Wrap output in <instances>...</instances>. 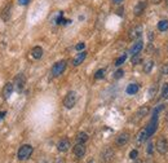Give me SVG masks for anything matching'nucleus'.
Segmentation results:
<instances>
[{"label": "nucleus", "mask_w": 168, "mask_h": 163, "mask_svg": "<svg viewBox=\"0 0 168 163\" xmlns=\"http://www.w3.org/2000/svg\"><path fill=\"white\" fill-rule=\"evenodd\" d=\"M32 151H34V149H32L31 145H29V144H26V145H22L20 149H18V153H17V157L20 161H26V159H29L30 157H31Z\"/></svg>", "instance_id": "nucleus-1"}, {"label": "nucleus", "mask_w": 168, "mask_h": 163, "mask_svg": "<svg viewBox=\"0 0 168 163\" xmlns=\"http://www.w3.org/2000/svg\"><path fill=\"white\" fill-rule=\"evenodd\" d=\"M76 101H78V95H76L74 91H71V92H69L67 95H66V97L63 98V105H65L66 109H73V107L75 106Z\"/></svg>", "instance_id": "nucleus-2"}, {"label": "nucleus", "mask_w": 168, "mask_h": 163, "mask_svg": "<svg viewBox=\"0 0 168 163\" xmlns=\"http://www.w3.org/2000/svg\"><path fill=\"white\" fill-rule=\"evenodd\" d=\"M155 148H156V150H158L159 154L164 155V154L168 151V141H167L166 137H159V139L156 140Z\"/></svg>", "instance_id": "nucleus-3"}, {"label": "nucleus", "mask_w": 168, "mask_h": 163, "mask_svg": "<svg viewBox=\"0 0 168 163\" xmlns=\"http://www.w3.org/2000/svg\"><path fill=\"white\" fill-rule=\"evenodd\" d=\"M66 69V61H58L53 65L52 67V75L53 76H60L65 71Z\"/></svg>", "instance_id": "nucleus-4"}, {"label": "nucleus", "mask_w": 168, "mask_h": 163, "mask_svg": "<svg viewBox=\"0 0 168 163\" xmlns=\"http://www.w3.org/2000/svg\"><path fill=\"white\" fill-rule=\"evenodd\" d=\"M14 84H16V89L17 91H22L26 84V78H25L23 74H18L14 78Z\"/></svg>", "instance_id": "nucleus-5"}, {"label": "nucleus", "mask_w": 168, "mask_h": 163, "mask_svg": "<svg viewBox=\"0 0 168 163\" xmlns=\"http://www.w3.org/2000/svg\"><path fill=\"white\" fill-rule=\"evenodd\" d=\"M129 39L134 40V39H139V38H141L142 35V26H134L133 29L129 30Z\"/></svg>", "instance_id": "nucleus-6"}, {"label": "nucleus", "mask_w": 168, "mask_h": 163, "mask_svg": "<svg viewBox=\"0 0 168 163\" xmlns=\"http://www.w3.org/2000/svg\"><path fill=\"white\" fill-rule=\"evenodd\" d=\"M145 8H146V0H140L136 4V7L133 8V13L134 16H141L144 13Z\"/></svg>", "instance_id": "nucleus-7"}, {"label": "nucleus", "mask_w": 168, "mask_h": 163, "mask_svg": "<svg viewBox=\"0 0 168 163\" xmlns=\"http://www.w3.org/2000/svg\"><path fill=\"white\" fill-rule=\"evenodd\" d=\"M142 48H144V43H142V40H137L136 43H134L133 45L131 47V49H129V53H131L132 56H134V54H139L140 52L142 51Z\"/></svg>", "instance_id": "nucleus-8"}, {"label": "nucleus", "mask_w": 168, "mask_h": 163, "mask_svg": "<svg viewBox=\"0 0 168 163\" xmlns=\"http://www.w3.org/2000/svg\"><path fill=\"white\" fill-rule=\"evenodd\" d=\"M129 141V133H127V132H123V133H120L119 136L117 137V145L118 146H124L127 142Z\"/></svg>", "instance_id": "nucleus-9"}, {"label": "nucleus", "mask_w": 168, "mask_h": 163, "mask_svg": "<svg viewBox=\"0 0 168 163\" xmlns=\"http://www.w3.org/2000/svg\"><path fill=\"white\" fill-rule=\"evenodd\" d=\"M74 154H75V157H78V158L84 157V154H85L84 144H76V145L74 146Z\"/></svg>", "instance_id": "nucleus-10"}, {"label": "nucleus", "mask_w": 168, "mask_h": 163, "mask_svg": "<svg viewBox=\"0 0 168 163\" xmlns=\"http://www.w3.org/2000/svg\"><path fill=\"white\" fill-rule=\"evenodd\" d=\"M57 149H58L61 153H65V151H67L69 149H70V141H69L67 139H62L61 141L57 144Z\"/></svg>", "instance_id": "nucleus-11"}, {"label": "nucleus", "mask_w": 168, "mask_h": 163, "mask_svg": "<svg viewBox=\"0 0 168 163\" xmlns=\"http://www.w3.org/2000/svg\"><path fill=\"white\" fill-rule=\"evenodd\" d=\"M13 91H14V84H12V83H7L4 87V89H3V96H4V98H9L10 95L13 93Z\"/></svg>", "instance_id": "nucleus-12"}, {"label": "nucleus", "mask_w": 168, "mask_h": 163, "mask_svg": "<svg viewBox=\"0 0 168 163\" xmlns=\"http://www.w3.org/2000/svg\"><path fill=\"white\" fill-rule=\"evenodd\" d=\"M85 57H87V52L83 51V52H80V53H78V56H76L75 58H74L73 65H74V66H79V65H80V63L85 60Z\"/></svg>", "instance_id": "nucleus-13"}, {"label": "nucleus", "mask_w": 168, "mask_h": 163, "mask_svg": "<svg viewBox=\"0 0 168 163\" xmlns=\"http://www.w3.org/2000/svg\"><path fill=\"white\" fill-rule=\"evenodd\" d=\"M147 114H149V107H147V106L140 107V109L137 110V113H136V119H137V120H139V119H142V118L146 117Z\"/></svg>", "instance_id": "nucleus-14"}, {"label": "nucleus", "mask_w": 168, "mask_h": 163, "mask_svg": "<svg viewBox=\"0 0 168 163\" xmlns=\"http://www.w3.org/2000/svg\"><path fill=\"white\" fill-rule=\"evenodd\" d=\"M112 158H114V151H112L111 149H106L102 154V161L105 163H109Z\"/></svg>", "instance_id": "nucleus-15"}, {"label": "nucleus", "mask_w": 168, "mask_h": 163, "mask_svg": "<svg viewBox=\"0 0 168 163\" xmlns=\"http://www.w3.org/2000/svg\"><path fill=\"white\" fill-rule=\"evenodd\" d=\"M31 56L34 57V58H36V60L42 58V56H43V48H42V47H34V48H32V51H31Z\"/></svg>", "instance_id": "nucleus-16"}, {"label": "nucleus", "mask_w": 168, "mask_h": 163, "mask_svg": "<svg viewBox=\"0 0 168 163\" xmlns=\"http://www.w3.org/2000/svg\"><path fill=\"white\" fill-rule=\"evenodd\" d=\"M139 89H140L139 84H136V83H132V84H129L128 87H127L125 92L128 93V95H136V93L139 92Z\"/></svg>", "instance_id": "nucleus-17"}, {"label": "nucleus", "mask_w": 168, "mask_h": 163, "mask_svg": "<svg viewBox=\"0 0 168 163\" xmlns=\"http://www.w3.org/2000/svg\"><path fill=\"white\" fill-rule=\"evenodd\" d=\"M10 10H12V5L10 4H8L7 7L3 9V12H1V18L4 21H8L9 20V17H10Z\"/></svg>", "instance_id": "nucleus-18"}, {"label": "nucleus", "mask_w": 168, "mask_h": 163, "mask_svg": "<svg viewBox=\"0 0 168 163\" xmlns=\"http://www.w3.org/2000/svg\"><path fill=\"white\" fill-rule=\"evenodd\" d=\"M149 139V135H147V132H146V129H141L140 131V133L137 135V141L139 142H144V141H146V140Z\"/></svg>", "instance_id": "nucleus-19"}, {"label": "nucleus", "mask_w": 168, "mask_h": 163, "mask_svg": "<svg viewBox=\"0 0 168 163\" xmlns=\"http://www.w3.org/2000/svg\"><path fill=\"white\" fill-rule=\"evenodd\" d=\"M76 141H78V144H85L88 141V135L85 133V132L78 133V136H76Z\"/></svg>", "instance_id": "nucleus-20"}, {"label": "nucleus", "mask_w": 168, "mask_h": 163, "mask_svg": "<svg viewBox=\"0 0 168 163\" xmlns=\"http://www.w3.org/2000/svg\"><path fill=\"white\" fill-rule=\"evenodd\" d=\"M158 30L160 31H167L168 30V20H162L158 22Z\"/></svg>", "instance_id": "nucleus-21"}, {"label": "nucleus", "mask_w": 168, "mask_h": 163, "mask_svg": "<svg viewBox=\"0 0 168 163\" xmlns=\"http://www.w3.org/2000/svg\"><path fill=\"white\" fill-rule=\"evenodd\" d=\"M153 66H154V61H151V60H149V61L145 63V66H144V73H146L149 74L151 71V69H153Z\"/></svg>", "instance_id": "nucleus-22"}, {"label": "nucleus", "mask_w": 168, "mask_h": 163, "mask_svg": "<svg viewBox=\"0 0 168 163\" xmlns=\"http://www.w3.org/2000/svg\"><path fill=\"white\" fill-rule=\"evenodd\" d=\"M162 97L164 98V100H168V83L162 87Z\"/></svg>", "instance_id": "nucleus-23"}, {"label": "nucleus", "mask_w": 168, "mask_h": 163, "mask_svg": "<svg viewBox=\"0 0 168 163\" xmlns=\"http://www.w3.org/2000/svg\"><path fill=\"white\" fill-rule=\"evenodd\" d=\"M125 60H127V54L124 53V54H123V56H120L119 58H118L117 61H115V66H120V65H123Z\"/></svg>", "instance_id": "nucleus-24"}, {"label": "nucleus", "mask_w": 168, "mask_h": 163, "mask_svg": "<svg viewBox=\"0 0 168 163\" xmlns=\"http://www.w3.org/2000/svg\"><path fill=\"white\" fill-rule=\"evenodd\" d=\"M104 76H105V70H104V69H100L98 71H96L95 79H102Z\"/></svg>", "instance_id": "nucleus-25"}, {"label": "nucleus", "mask_w": 168, "mask_h": 163, "mask_svg": "<svg viewBox=\"0 0 168 163\" xmlns=\"http://www.w3.org/2000/svg\"><path fill=\"white\" fill-rule=\"evenodd\" d=\"M164 109V105H158V106H156L155 107V109H154V111H153V115H158L159 114V113H160L162 111V110H163Z\"/></svg>", "instance_id": "nucleus-26"}, {"label": "nucleus", "mask_w": 168, "mask_h": 163, "mask_svg": "<svg viewBox=\"0 0 168 163\" xmlns=\"http://www.w3.org/2000/svg\"><path fill=\"white\" fill-rule=\"evenodd\" d=\"M140 61H141V57H140V53L139 54H134V56H132V63L133 65H137Z\"/></svg>", "instance_id": "nucleus-27"}, {"label": "nucleus", "mask_w": 168, "mask_h": 163, "mask_svg": "<svg viewBox=\"0 0 168 163\" xmlns=\"http://www.w3.org/2000/svg\"><path fill=\"white\" fill-rule=\"evenodd\" d=\"M123 75H124V71H123L122 69H119V70H117V71H115L114 78H115V79H119V78H122Z\"/></svg>", "instance_id": "nucleus-28"}, {"label": "nucleus", "mask_w": 168, "mask_h": 163, "mask_svg": "<svg viewBox=\"0 0 168 163\" xmlns=\"http://www.w3.org/2000/svg\"><path fill=\"white\" fill-rule=\"evenodd\" d=\"M160 73L163 74V75H168V63H164V65L162 66Z\"/></svg>", "instance_id": "nucleus-29"}, {"label": "nucleus", "mask_w": 168, "mask_h": 163, "mask_svg": "<svg viewBox=\"0 0 168 163\" xmlns=\"http://www.w3.org/2000/svg\"><path fill=\"white\" fill-rule=\"evenodd\" d=\"M137 155H139V151H137V150H132L131 153H129V158L133 159V161H134V159H137Z\"/></svg>", "instance_id": "nucleus-30"}, {"label": "nucleus", "mask_w": 168, "mask_h": 163, "mask_svg": "<svg viewBox=\"0 0 168 163\" xmlns=\"http://www.w3.org/2000/svg\"><path fill=\"white\" fill-rule=\"evenodd\" d=\"M153 149H154V145L150 142V144H149V145H147V148H146L147 154H151V153H153Z\"/></svg>", "instance_id": "nucleus-31"}, {"label": "nucleus", "mask_w": 168, "mask_h": 163, "mask_svg": "<svg viewBox=\"0 0 168 163\" xmlns=\"http://www.w3.org/2000/svg\"><path fill=\"white\" fill-rule=\"evenodd\" d=\"M84 47H85L84 43H79L78 45L75 47V48H76V51H82V49H84Z\"/></svg>", "instance_id": "nucleus-32"}, {"label": "nucleus", "mask_w": 168, "mask_h": 163, "mask_svg": "<svg viewBox=\"0 0 168 163\" xmlns=\"http://www.w3.org/2000/svg\"><path fill=\"white\" fill-rule=\"evenodd\" d=\"M30 1H31V0H18V4L20 5H27Z\"/></svg>", "instance_id": "nucleus-33"}, {"label": "nucleus", "mask_w": 168, "mask_h": 163, "mask_svg": "<svg viewBox=\"0 0 168 163\" xmlns=\"http://www.w3.org/2000/svg\"><path fill=\"white\" fill-rule=\"evenodd\" d=\"M5 115H7V113H5V111H0V119H3Z\"/></svg>", "instance_id": "nucleus-34"}, {"label": "nucleus", "mask_w": 168, "mask_h": 163, "mask_svg": "<svg viewBox=\"0 0 168 163\" xmlns=\"http://www.w3.org/2000/svg\"><path fill=\"white\" fill-rule=\"evenodd\" d=\"M122 1H123V0H112V3H114V4H120Z\"/></svg>", "instance_id": "nucleus-35"}, {"label": "nucleus", "mask_w": 168, "mask_h": 163, "mask_svg": "<svg viewBox=\"0 0 168 163\" xmlns=\"http://www.w3.org/2000/svg\"><path fill=\"white\" fill-rule=\"evenodd\" d=\"M151 1H153V4H159L162 0H151Z\"/></svg>", "instance_id": "nucleus-36"}, {"label": "nucleus", "mask_w": 168, "mask_h": 163, "mask_svg": "<svg viewBox=\"0 0 168 163\" xmlns=\"http://www.w3.org/2000/svg\"><path fill=\"white\" fill-rule=\"evenodd\" d=\"M166 4H167V5H168V0H166Z\"/></svg>", "instance_id": "nucleus-37"}, {"label": "nucleus", "mask_w": 168, "mask_h": 163, "mask_svg": "<svg viewBox=\"0 0 168 163\" xmlns=\"http://www.w3.org/2000/svg\"><path fill=\"white\" fill-rule=\"evenodd\" d=\"M44 163H47V162H44Z\"/></svg>", "instance_id": "nucleus-38"}]
</instances>
